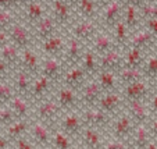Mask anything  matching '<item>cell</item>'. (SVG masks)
<instances>
[{
  "instance_id": "cell-1",
  "label": "cell",
  "mask_w": 157,
  "mask_h": 149,
  "mask_svg": "<svg viewBox=\"0 0 157 149\" xmlns=\"http://www.w3.org/2000/svg\"><path fill=\"white\" fill-rule=\"evenodd\" d=\"M7 33H9L10 43H13V45L20 49L21 52L25 50V49L32 48V43H33L32 31L21 20L18 21V22H15V24L7 31Z\"/></svg>"
},
{
  "instance_id": "cell-2",
  "label": "cell",
  "mask_w": 157,
  "mask_h": 149,
  "mask_svg": "<svg viewBox=\"0 0 157 149\" xmlns=\"http://www.w3.org/2000/svg\"><path fill=\"white\" fill-rule=\"evenodd\" d=\"M99 32H100V27H99L98 21L82 20L71 25V36L82 42L83 45L92 42Z\"/></svg>"
},
{
  "instance_id": "cell-3",
  "label": "cell",
  "mask_w": 157,
  "mask_h": 149,
  "mask_svg": "<svg viewBox=\"0 0 157 149\" xmlns=\"http://www.w3.org/2000/svg\"><path fill=\"white\" fill-rule=\"evenodd\" d=\"M52 2V17L56 21L59 28H70L74 20V7L63 0H50Z\"/></svg>"
},
{
  "instance_id": "cell-4",
  "label": "cell",
  "mask_w": 157,
  "mask_h": 149,
  "mask_svg": "<svg viewBox=\"0 0 157 149\" xmlns=\"http://www.w3.org/2000/svg\"><path fill=\"white\" fill-rule=\"evenodd\" d=\"M124 14V4L121 0H111L109 4L103 9V17H101V24L104 29L109 32L117 25V22L122 20Z\"/></svg>"
},
{
  "instance_id": "cell-5",
  "label": "cell",
  "mask_w": 157,
  "mask_h": 149,
  "mask_svg": "<svg viewBox=\"0 0 157 149\" xmlns=\"http://www.w3.org/2000/svg\"><path fill=\"white\" fill-rule=\"evenodd\" d=\"M85 49L86 48L83 46L82 42H79L78 39L70 36L67 43H65V50L61 56L63 61L65 63V66H70V67L78 66L81 63V60H82Z\"/></svg>"
},
{
  "instance_id": "cell-6",
  "label": "cell",
  "mask_w": 157,
  "mask_h": 149,
  "mask_svg": "<svg viewBox=\"0 0 157 149\" xmlns=\"http://www.w3.org/2000/svg\"><path fill=\"white\" fill-rule=\"evenodd\" d=\"M59 29L60 28L57 27L53 17H52L50 14H46L38 24H35L32 27V35H33V39L36 38L38 41L43 42V41H46V39L52 38V36L57 35Z\"/></svg>"
},
{
  "instance_id": "cell-7",
  "label": "cell",
  "mask_w": 157,
  "mask_h": 149,
  "mask_svg": "<svg viewBox=\"0 0 157 149\" xmlns=\"http://www.w3.org/2000/svg\"><path fill=\"white\" fill-rule=\"evenodd\" d=\"M124 67V56L122 50L113 49L109 53L99 57V71H110V73H118Z\"/></svg>"
},
{
  "instance_id": "cell-8",
  "label": "cell",
  "mask_w": 157,
  "mask_h": 149,
  "mask_svg": "<svg viewBox=\"0 0 157 149\" xmlns=\"http://www.w3.org/2000/svg\"><path fill=\"white\" fill-rule=\"evenodd\" d=\"M65 63L61 57H46L40 64V75L46 77L49 81H56L61 78L65 73Z\"/></svg>"
},
{
  "instance_id": "cell-9",
  "label": "cell",
  "mask_w": 157,
  "mask_h": 149,
  "mask_svg": "<svg viewBox=\"0 0 157 149\" xmlns=\"http://www.w3.org/2000/svg\"><path fill=\"white\" fill-rule=\"evenodd\" d=\"M156 42L157 41L154 39V36L151 35L146 28H143V29L139 28L138 31H135L133 33H131L129 41H128V48L139 49V50H142V52H146L147 49L153 48Z\"/></svg>"
},
{
  "instance_id": "cell-10",
  "label": "cell",
  "mask_w": 157,
  "mask_h": 149,
  "mask_svg": "<svg viewBox=\"0 0 157 149\" xmlns=\"http://www.w3.org/2000/svg\"><path fill=\"white\" fill-rule=\"evenodd\" d=\"M21 70H24L29 75H36L40 71V61H39V56L35 53L32 48L25 49L21 52V59L20 64H18Z\"/></svg>"
},
{
  "instance_id": "cell-11",
  "label": "cell",
  "mask_w": 157,
  "mask_h": 149,
  "mask_svg": "<svg viewBox=\"0 0 157 149\" xmlns=\"http://www.w3.org/2000/svg\"><path fill=\"white\" fill-rule=\"evenodd\" d=\"M65 43L67 42L64 41V38L60 33H57V35L42 42L40 48H42V52L48 57H61L65 50Z\"/></svg>"
},
{
  "instance_id": "cell-12",
  "label": "cell",
  "mask_w": 157,
  "mask_h": 149,
  "mask_svg": "<svg viewBox=\"0 0 157 149\" xmlns=\"http://www.w3.org/2000/svg\"><path fill=\"white\" fill-rule=\"evenodd\" d=\"M92 43V50L96 53V56H103V54L109 53L110 50H113V49H117L116 43L113 41V36L111 33L106 32H99L98 35L93 38V41L90 42Z\"/></svg>"
},
{
  "instance_id": "cell-13",
  "label": "cell",
  "mask_w": 157,
  "mask_h": 149,
  "mask_svg": "<svg viewBox=\"0 0 157 149\" xmlns=\"http://www.w3.org/2000/svg\"><path fill=\"white\" fill-rule=\"evenodd\" d=\"M82 102L88 106H95L99 103L100 98L103 96V89L100 88L98 81H92V82L86 84L85 87L82 88Z\"/></svg>"
},
{
  "instance_id": "cell-14",
  "label": "cell",
  "mask_w": 157,
  "mask_h": 149,
  "mask_svg": "<svg viewBox=\"0 0 157 149\" xmlns=\"http://www.w3.org/2000/svg\"><path fill=\"white\" fill-rule=\"evenodd\" d=\"M86 73L83 71V69L81 66H75L71 67L68 71H65L64 75H63V80H64V84L67 88H71V89L77 91L79 87H82L83 81H85Z\"/></svg>"
},
{
  "instance_id": "cell-15",
  "label": "cell",
  "mask_w": 157,
  "mask_h": 149,
  "mask_svg": "<svg viewBox=\"0 0 157 149\" xmlns=\"http://www.w3.org/2000/svg\"><path fill=\"white\" fill-rule=\"evenodd\" d=\"M149 93V85L146 81L140 80L136 82L128 84L125 87V96L128 100H145V98Z\"/></svg>"
},
{
  "instance_id": "cell-16",
  "label": "cell",
  "mask_w": 157,
  "mask_h": 149,
  "mask_svg": "<svg viewBox=\"0 0 157 149\" xmlns=\"http://www.w3.org/2000/svg\"><path fill=\"white\" fill-rule=\"evenodd\" d=\"M25 9V20H27V24L29 25H35L38 24L39 21L46 15V10H44V6L42 2L39 0H35L31 4L24 7Z\"/></svg>"
},
{
  "instance_id": "cell-17",
  "label": "cell",
  "mask_w": 157,
  "mask_h": 149,
  "mask_svg": "<svg viewBox=\"0 0 157 149\" xmlns=\"http://www.w3.org/2000/svg\"><path fill=\"white\" fill-rule=\"evenodd\" d=\"M82 119L75 113H68L67 116L63 119L61 121V127H63V132L68 137H75L81 132L82 128Z\"/></svg>"
},
{
  "instance_id": "cell-18",
  "label": "cell",
  "mask_w": 157,
  "mask_h": 149,
  "mask_svg": "<svg viewBox=\"0 0 157 149\" xmlns=\"http://www.w3.org/2000/svg\"><path fill=\"white\" fill-rule=\"evenodd\" d=\"M75 9H77V13L81 15L82 20L98 21L99 9L93 0H79L77 3V6H75Z\"/></svg>"
},
{
  "instance_id": "cell-19",
  "label": "cell",
  "mask_w": 157,
  "mask_h": 149,
  "mask_svg": "<svg viewBox=\"0 0 157 149\" xmlns=\"http://www.w3.org/2000/svg\"><path fill=\"white\" fill-rule=\"evenodd\" d=\"M111 36H113V41H114V43H116L117 49L124 50V49L128 48V41H129L131 32L128 31V28L125 27L122 20L120 21V22H117V25L111 29Z\"/></svg>"
},
{
  "instance_id": "cell-20",
  "label": "cell",
  "mask_w": 157,
  "mask_h": 149,
  "mask_svg": "<svg viewBox=\"0 0 157 149\" xmlns=\"http://www.w3.org/2000/svg\"><path fill=\"white\" fill-rule=\"evenodd\" d=\"M140 14L139 10L135 9L132 6H124V14H122V22L125 24V27L128 28L131 33H133L135 31L139 29L140 24Z\"/></svg>"
},
{
  "instance_id": "cell-21",
  "label": "cell",
  "mask_w": 157,
  "mask_h": 149,
  "mask_svg": "<svg viewBox=\"0 0 157 149\" xmlns=\"http://www.w3.org/2000/svg\"><path fill=\"white\" fill-rule=\"evenodd\" d=\"M129 113L131 117L138 124H145L149 119V109L145 100H131L129 102Z\"/></svg>"
},
{
  "instance_id": "cell-22",
  "label": "cell",
  "mask_w": 157,
  "mask_h": 149,
  "mask_svg": "<svg viewBox=\"0 0 157 149\" xmlns=\"http://www.w3.org/2000/svg\"><path fill=\"white\" fill-rule=\"evenodd\" d=\"M60 110H61V108L56 100H46L39 106L38 116L42 121H53L59 116Z\"/></svg>"
},
{
  "instance_id": "cell-23",
  "label": "cell",
  "mask_w": 157,
  "mask_h": 149,
  "mask_svg": "<svg viewBox=\"0 0 157 149\" xmlns=\"http://www.w3.org/2000/svg\"><path fill=\"white\" fill-rule=\"evenodd\" d=\"M21 59V50L18 48H15L13 43H6L4 46L0 48V60H3L4 63H7L10 67L18 66Z\"/></svg>"
},
{
  "instance_id": "cell-24",
  "label": "cell",
  "mask_w": 157,
  "mask_h": 149,
  "mask_svg": "<svg viewBox=\"0 0 157 149\" xmlns=\"http://www.w3.org/2000/svg\"><path fill=\"white\" fill-rule=\"evenodd\" d=\"M82 121L85 123V124L90 125V128H93V127H101V125L109 123V114L101 112L100 109H99V110L89 109V110H86L85 113H83Z\"/></svg>"
},
{
  "instance_id": "cell-25",
  "label": "cell",
  "mask_w": 157,
  "mask_h": 149,
  "mask_svg": "<svg viewBox=\"0 0 157 149\" xmlns=\"http://www.w3.org/2000/svg\"><path fill=\"white\" fill-rule=\"evenodd\" d=\"M98 104L101 112L110 114L118 109V106L121 104V98H120V95L116 92H109L104 96H101Z\"/></svg>"
},
{
  "instance_id": "cell-26",
  "label": "cell",
  "mask_w": 157,
  "mask_h": 149,
  "mask_svg": "<svg viewBox=\"0 0 157 149\" xmlns=\"http://www.w3.org/2000/svg\"><path fill=\"white\" fill-rule=\"evenodd\" d=\"M143 63H145V52L139 50V49L128 48L127 54L124 56V67L142 70Z\"/></svg>"
},
{
  "instance_id": "cell-27",
  "label": "cell",
  "mask_w": 157,
  "mask_h": 149,
  "mask_svg": "<svg viewBox=\"0 0 157 149\" xmlns=\"http://www.w3.org/2000/svg\"><path fill=\"white\" fill-rule=\"evenodd\" d=\"M56 102L59 103V106L61 109H72V108H75L78 103V96L74 89L65 87L59 91Z\"/></svg>"
},
{
  "instance_id": "cell-28",
  "label": "cell",
  "mask_w": 157,
  "mask_h": 149,
  "mask_svg": "<svg viewBox=\"0 0 157 149\" xmlns=\"http://www.w3.org/2000/svg\"><path fill=\"white\" fill-rule=\"evenodd\" d=\"M133 131V124L132 120L128 116H122L117 120V123L114 124V134H116L117 139H124V138L129 137Z\"/></svg>"
},
{
  "instance_id": "cell-29",
  "label": "cell",
  "mask_w": 157,
  "mask_h": 149,
  "mask_svg": "<svg viewBox=\"0 0 157 149\" xmlns=\"http://www.w3.org/2000/svg\"><path fill=\"white\" fill-rule=\"evenodd\" d=\"M98 56H96V53L92 50V49H85V52H83V56H82V60H81V63H82V69L83 71L86 73V74H96V73H99V63H98Z\"/></svg>"
},
{
  "instance_id": "cell-30",
  "label": "cell",
  "mask_w": 157,
  "mask_h": 149,
  "mask_svg": "<svg viewBox=\"0 0 157 149\" xmlns=\"http://www.w3.org/2000/svg\"><path fill=\"white\" fill-rule=\"evenodd\" d=\"M31 87H32V84H31V75L28 73H25L24 70H18L17 74H15V80H14V91H17L18 93L21 95H27L31 91Z\"/></svg>"
},
{
  "instance_id": "cell-31",
  "label": "cell",
  "mask_w": 157,
  "mask_h": 149,
  "mask_svg": "<svg viewBox=\"0 0 157 149\" xmlns=\"http://www.w3.org/2000/svg\"><path fill=\"white\" fill-rule=\"evenodd\" d=\"M10 110L13 112L15 119L24 120L28 116L29 108H28V103L25 102V99L22 96H14L10 100Z\"/></svg>"
},
{
  "instance_id": "cell-32",
  "label": "cell",
  "mask_w": 157,
  "mask_h": 149,
  "mask_svg": "<svg viewBox=\"0 0 157 149\" xmlns=\"http://www.w3.org/2000/svg\"><path fill=\"white\" fill-rule=\"evenodd\" d=\"M96 81L99 82L103 92H114V88L117 85V74L110 71H99Z\"/></svg>"
},
{
  "instance_id": "cell-33",
  "label": "cell",
  "mask_w": 157,
  "mask_h": 149,
  "mask_svg": "<svg viewBox=\"0 0 157 149\" xmlns=\"http://www.w3.org/2000/svg\"><path fill=\"white\" fill-rule=\"evenodd\" d=\"M49 88H50V81H49L46 77L40 75V77H39L38 80H35V82L32 84L29 93H31V96H33V98L42 99L46 93H48Z\"/></svg>"
},
{
  "instance_id": "cell-34",
  "label": "cell",
  "mask_w": 157,
  "mask_h": 149,
  "mask_svg": "<svg viewBox=\"0 0 157 149\" xmlns=\"http://www.w3.org/2000/svg\"><path fill=\"white\" fill-rule=\"evenodd\" d=\"M117 74H118L120 80L124 84H127V85L132 82H136V81H140L145 77L140 69H128V67H122Z\"/></svg>"
},
{
  "instance_id": "cell-35",
  "label": "cell",
  "mask_w": 157,
  "mask_h": 149,
  "mask_svg": "<svg viewBox=\"0 0 157 149\" xmlns=\"http://www.w3.org/2000/svg\"><path fill=\"white\" fill-rule=\"evenodd\" d=\"M18 21H20V15L17 11L0 10V31H9Z\"/></svg>"
},
{
  "instance_id": "cell-36",
  "label": "cell",
  "mask_w": 157,
  "mask_h": 149,
  "mask_svg": "<svg viewBox=\"0 0 157 149\" xmlns=\"http://www.w3.org/2000/svg\"><path fill=\"white\" fill-rule=\"evenodd\" d=\"M32 135H33V138H35L36 142L42 143V145L48 143L52 138L50 131H49V128L43 124V123H35V124H33Z\"/></svg>"
},
{
  "instance_id": "cell-37",
  "label": "cell",
  "mask_w": 157,
  "mask_h": 149,
  "mask_svg": "<svg viewBox=\"0 0 157 149\" xmlns=\"http://www.w3.org/2000/svg\"><path fill=\"white\" fill-rule=\"evenodd\" d=\"M83 141L88 149H100L101 146V138L95 128H88L83 132Z\"/></svg>"
},
{
  "instance_id": "cell-38",
  "label": "cell",
  "mask_w": 157,
  "mask_h": 149,
  "mask_svg": "<svg viewBox=\"0 0 157 149\" xmlns=\"http://www.w3.org/2000/svg\"><path fill=\"white\" fill-rule=\"evenodd\" d=\"M133 141H135V145L140 149H145L146 146H147V143L150 142V139H149V131H147V128H146L145 124L138 125V128L135 130Z\"/></svg>"
},
{
  "instance_id": "cell-39",
  "label": "cell",
  "mask_w": 157,
  "mask_h": 149,
  "mask_svg": "<svg viewBox=\"0 0 157 149\" xmlns=\"http://www.w3.org/2000/svg\"><path fill=\"white\" fill-rule=\"evenodd\" d=\"M28 124L25 120H20L17 123H11L7 128V134H9L10 138L13 139H18V138H22V134L27 131Z\"/></svg>"
},
{
  "instance_id": "cell-40",
  "label": "cell",
  "mask_w": 157,
  "mask_h": 149,
  "mask_svg": "<svg viewBox=\"0 0 157 149\" xmlns=\"http://www.w3.org/2000/svg\"><path fill=\"white\" fill-rule=\"evenodd\" d=\"M142 73L145 77L156 80L157 78V56H150L149 59H145V63L142 66Z\"/></svg>"
},
{
  "instance_id": "cell-41",
  "label": "cell",
  "mask_w": 157,
  "mask_h": 149,
  "mask_svg": "<svg viewBox=\"0 0 157 149\" xmlns=\"http://www.w3.org/2000/svg\"><path fill=\"white\" fill-rule=\"evenodd\" d=\"M14 98V88L10 82L0 81V104L9 103Z\"/></svg>"
},
{
  "instance_id": "cell-42",
  "label": "cell",
  "mask_w": 157,
  "mask_h": 149,
  "mask_svg": "<svg viewBox=\"0 0 157 149\" xmlns=\"http://www.w3.org/2000/svg\"><path fill=\"white\" fill-rule=\"evenodd\" d=\"M139 14L142 20L157 18V3H145L139 9Z\"/></svg>"
},
{
  "instance_id": "cell-43",
  "label": "cell",
  "mask_w": 157,
  "mask_h": 149,
  "mask_svg": "<svg viewBox=\"0 0 157 149\" xmlns=\"http://www.w3.org/2000/svg\"><path fill=\"white\" fill-rule=\"evenodd\" d=\"M53 143L56 149H70L71 148V142H70L68 135H65L64 132H56L53 137Z\"/></svg>"
},
{
  "instance_id": "cell-44",
  "label": "cell",
  "mask_w": 157,
  "mask_h": 149,
  "mask_svg": "<svg viewBox=\"0 0 157 149\" xmlns=\"http://www.w3.org/2000/svg\"><path fill=\"white\" fill-rule=\"evenodd\" d=\"M22 9L21 0H0V10H10V11H18Z\"/></svg>"
},
{
  "instance_id": "cell-45",
  "label": "cell",
  "mask_w": 157,
  "mask_h": 149,
  "mask_svg": "<svg viewBox=\"0 0 157 149\" xmlns=\"http://www.w3.org/2000/svg\"><path fill=\"white\" fill-rule=\"evenodd\" d=\"M14 114L10 109L7 108H3L0 106V124L2 125H10L13 121H14Z\"/></svg>"
},
{
  "instance_id": "cell-46",
  "label": "cell",
  "mask_w": 157,
  "mask_h": 149,
  "mask_svg": "<svg viewBox=\"0 0 157 149\" xmlns=\"http://www.w3.org/2000/svg\"><path fill=\"white\" fill-rule=\"evenodd\" d=\"M145 21V28L154 36L157 41V18H151V20H143Z\"/></svg>"
},
{
  "instance_id": "cell-47",
  "label": "cell",
  "mask_w": 157,
  "mask_h": 149,
  "mask_svg": "<svg viewBox=\"0 0 157 149\" xmlns=\"http://www.w3.org/2000/svg\"><path fill=\"white\" fill-rule=\"evenodd\" d=\"M104 149H127V145H125L122 141L116 139V141H111V142L107 143V145L104 146Z\"/></svg>"
},
{
  "instance_id": "cell-48",
  "label": "cell",
  "mask_w": 157,
  "mask_h": 149,
  "mask_svg": "<svg viewBox=\"0 0 157 149\" xmlns=\"http://www.w3.org/2000/svg\"><path fill=\"white\" fill-rule=\"evenodd\" d=\"M121 3L124 4V6H132L139 10L140 7L145 4V0H121Z\"/></svg>"
},
{
  "instance_id": "cell-49",
  "label": "cell",
  "mask_w": 157,
  "mask_h": 149,
  "mask_svg": "<svg viewBox=\"0 0 157 149\" xmlns=\"http://www.w3.org/2000/svg\"><path fill=\"white\" fill-rule=\"evenodd\" d=\"M15 149H33V146L24 138H18L17 139V148Z\"/></svg>"
},
{
  "instance_id": "cell-50",
  "label": "cell",
  "mask_w": 157,
  "mask_h": 149,
  "mask_svg": "<svg viewBox=\"0 0 157 149\" xmlns=\"http://www.w3.org/2000/svg\"><path fill=\"white\" fill-rule=\"evenodd\" d=\"M9 69H10L9 64H7V63H4L3 60H0V81H2L4 77H6V74H7V71H9Z\"/></svg>"
},
{
  "instance_id": "cell-51",
  "label": "cell",
  "mask_w": 157,
  "mask_h": 149,
  "mask_svg": "<svg viewBox=\"0 0 157 149\" xmlns=\"http://www.w3.org/2000/svg\"><path fill=\"white\" fill-rule=\"evenodd\" d=\"M10 39H9V33L7 31H0V48L4 46L6 43H9Z\"/></svg>"
},
{
  "instance_id": "cell-52",
  "label": "cell",
  "mask_w": 157,
  "mask_h": 149,
  "mask_svg": "<svg viewBox=\"0 0 157 149\" xmlns=\"http://www.w3.org/2000/svg\"><path fill=\"white\" fill-rule=\"evenodd\" d=\"M93 2H95V4L98 6V9H99V10H100V9L103 10L104 7H106L107 4H109L110 2H111V0H93Z\"/></svg>"
},
{
  "instance_id": "cell-53",
  "label": "cell",
  "mask_w": 157,
  "mask_h": 149,
  "mask_svg": "<svg viewBox=\"0 0 157 149\" xmlns=\"http://www.w3.org/2000/svg\"><path fill=\"white\" fill-rule=\"evenodd\" d=\"M9 145V141L6 138H2L0 137V149H6V146Z\"/></svg>"
},
{
  "instance_id": "cell-54",
  "label": "cell",
  "mask_w": 157,
  "mask_h": 149,
  "mask_svg": "<svg viewBox=\"0 0 157 149\" xmlns=\"http://www.w3.org/2000/svg\"><path fill=\"white\" fill-rule=\"evenodd\" d=\"M151 108H153V110L157 113V95H154V98L151 99Z\"/></svg>"
},
{
  "instance_id": "cell-55",
  "label": "cell",
  "mask_w": 157,
  "mask_h": 149,
  "mask_svg": "<svg viewBox=\"0 0 157 149\" xmlns=\"http://www.w3.org/2000/svg\"><path fill=\"white\" fill-rule=\"evenodd\" d=\"M150 132L151 134H154V135H157V120L151 124V127H150Z\"/></svg>"
},
{
  "instance_id": "cell-56",
  "label": "cell",
  "mask_w": 157,
  "mask_h": 149,
  "mask_svg": "<svg viewBox=\"0 0 157 149\" xmlns=\"http://www.w3.org/2000/svg\"><path fill=\"white\" fill-rule=\"evenodd\" d=\"M63 2H65V3H68L70 6H72L75 9V6H77V3L79 2V0H63Z\"/></svg>"
},
{
  "instance_id": "cell-57",
  "label": "cell",
  "mask_w": 157,
  "mask_h": 149,
  "mask_svg": "<svg viewBox=\"0 0 157 149\" xmlns=\"http://www.w3.org/2000/svg\"><path fill=\"white\" fill-rule=\"evenodd\" d=\"M145 149H157V143H156V142H151V141H150V142L147 143V146H146Z\"/></svg>"
},
{
  "instance_id": "cell-58",
  "label": "cell",
  "mask_w": 157,
  "mask_h": 149,
  "mask_svg": "<svg viewBox=\"0 0 157 149\" xmlns=\"http://www.w3.org/2000/svg\"><path fill=\"white\" fill-rule=\"evenodd\" d=\"M32 2H35V0H21V4H22V7H25L28 4H31Z\"/></svg>"
},
{
  "instance_id": "cell-59",
  "label": "cell",
  "mask_w": 157,
  "mask_h": 149,
  "mask_svg": "<svg viewBox=\"0 0 157 149\" xmlns=\"http://www.w3.org/2000/svg\"><path fill=\"white\" fill-rule=\"evenodd\" d=\"M154 93L157 95V78L154 80Z\"/></svg>"
},
{
  "instance_id": "cell-60",
  "label": "cell",
  "mask_w": 157,
  "mask_h": 149,
  "mask_svg": "<svg viewBox=\"0 0 157 149\" xmlns=\"http://www.w3.org/2000/svg\"><path fill=\"white\" fill-rule=\"evenodd\" d=\"M153 50H154V53H156V54H154V56H157V42H156V43H154V46H153Z\"/></svg>"
},
{
  "instance_id": "cell-61",
  "label": "cell",
  "mask_w": 157,
  "mask_h": 149,
  "mask_svg": "<svg viewBox=\"0 0 157 149\" xmlns=\"http://www.w3.org/2000/svg\"><path fill=\"white\" fill-rule=\"evenodd\" d=\"M145 3H157V0H145Z\"/></svg>"
},
{
  "instance_id": "cell-62",
  "label": "cell",
  "mask_w": 157,
  "mask_h": 149,
  "mask_svg": "<svg viewBox=\"0 0 157 149\" xmlns=\"http://www.w3.org/2000/svg\"><path fill=\"white\" fill-rule=\"evenodd\" d=\"M39 2H40V0H39Z\"/></svg>"
}]
</instances>
